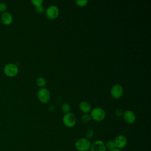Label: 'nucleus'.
Segmentation results:
<instances>
[{"label":"nucleus","mask_w":151,"mask_h":151,"mask_svg":"<svg viewBox=\"0 0 151 151\" xmlns=\"http://www.w3.org/2000/svg\"><path fill=\"white\" fill-rule=\"evenodd\" d=\"M90 115L91 118H92L95 121L100 122L105 118L106 112L103 108L96 107L91 110Z\"/></svg>","instance_id":"f257e3e1"},{"label":"nucleus","mask_w":151,"mask_h":151,"mask_svg":"<svg viewBox=\"0 0 151 151\" xmlns=\"http://www.w3.org/2000/svg\"><path fill=\"white\" fill-rule=\"evenodd\" d=\"M75 146L78 151H88L90 149L91 142L85 137L80 138L76 141Z\"/></svg>","instance_id":"f03ea898"},{"label":"nucleus","mask_w":151,"mask_h":151,"mask_svg":"<svg viewBox=\"0 0 151 151\" xmlns=\"http://www.w3.org/2000/svg\"><path fill=\"white\" fill-rule=\"evenodd\" d=\"M37 97L42 103H47L49 101L51 97L50 92L47 88L42 87L37 92Z\"/></svg>","instance_id":"7ed1b4c3"},{"label":"nucleus","mask_w":151,"mask_h":151,"mask_svg":"<svg viewBox=\"0 0 151 151\" xmlns=\"http://www.w3.org/2000/svg\"><path fill=\"white\" fill-rule=\"evenodd\" d=\"M63 122L65 126L68 127H71L76 124L77 122V119L73 113L70 112L64 114L63 117Z\"/></svg>","instance_id":"20e7f679"},{"label":"nucleus","mask_w":151,"mask_h":151,"mask_svg":"<svg viewBox=\"0 0 151 151\" xmlns=\"http://www.w3.org/2000/svg\"><path fill=\"white\" fill-rule=\"evenodd\" d=\"M45 14L48 19H54L59 15V9L57 6L51 5L47 8Z\"/></svg>","instance_id":"39448f33"},{"label":"nucleus","mask_w":151,"mask_h":151,"mask_svg":"<svg viewBox=\"0 0 151 151\" xmlns=\"http://www.w3.org/2000/svg\"><path fill=\"white\" fill-rule=\"evenodd\" d=\"M4 71L7 76L14 77L18 73V68L15 64H8L5 66Z\"/></svg>","instance_id":"423d86ee"},{"label":"nucleus","mask_w":151,"mask_h":151,"mask_svg":"<svg viewBox=\"0 0 151 151\" xmlns=\"http://www.w3.org/2000/svg\"><path fill=\"white\" fill-rule=\"evenodd\" d=\"M123 93V88L122 86L119 84L113 85L110 89V94L114 99H119Z\"/></svg>","instance_id":"0eeeda50"},{"label":"nucleus","mask_w":151,"mask_h":151,"mask_svg":"<svg viewBox=\"0 0 151 151\" xmlns=\"http://www.w3.org/2000/svg\"><path fill=\"white\" fill-rule=\"evenodd\" d=\"M123 118L125 122L128 124H132L136 121V115L134 113L130 110H126L123 113Z\"/></svg>","instance_id":"6e6552de"},{"label":"nucleus","mask_w":151,"mask_h":151,"mask_svg":"<svg viewBox=\"0 0 151 151\" xmlns=\"http://www.w3.org/2000/svg\"><path fill=\"white\" fill-rule=\"evenodd\" d=\"M90 151H106L105 143L100 140L94 141L91 144Z\"/></svg>","instance_id":"1a4fd4ad"},{"label":"nucleus","mask_w":151,"mask_h":151,"mask_svg":"<svg viewBox=\"0 0 151 151\" xmlns=\"http://www.w3.org/2000/svg\"><path fill=\"white\" fill-rule=\"evenodd\" d=\"M116 148L120 149L124 147L127 144V139L126 137L122 134L118 135L116 137L114 140Z\"/></svg>","instance_id":"9d476101"},{"label":"nucleus","mask_w":151,"mask_h":151,"mask_svg":"<svg viewBox=\"0 0 151 151\" xmlns=\"http://www.w3.org/2000/svg\"><path fill=\"white\" fill-rule=\"evenodd\" d=\"M1 19L2 22L4 24L6 25H10L12 23V20H13L11 14L8 12H4L2 14L1 17Z\"/></svg>","instance_id":"9b49d317"},{"label":"nucleus","mask_w":151,"mask_h":151,"mask_svg":"<svg viewBox=\"0 0 151 151\" xmlns=\"http://www.w3.org/2000/svg\"><path fill=\"white\" fill-rule=\"evenodd\" d=\"M79 109L82 112L84 113H88L91 110L90 103L86 101H83L80 103Z\"/></svg>","instance_id":"f8f14e48"},{"label":"nucleus","mask_w":151,"mask_h":151,"mask_svg":"<svg viewBox=\"0 0 151 151\" xmlns=\"http://www.w3.org/2000/svg\"><path fill=\"white\" fill-rule=\"evenodd\" d=\"M105 146H106V149H107L108 150H109V151L116 148L115 143L113 140H110L107 141L106 143H105Z\"/></svg>","instance_id":"ddd939ff"},{"label":"nucleus","mask_w":151,"mask_h":151,"mask_svg":"<svg viewBox=\"0 0 151 151\" xmlns=\"http://www.w3.org/2000/svg\"><path fill=\"white\" fill-rule=\"evenodd\" d=\"M46 83H47V81H46L45 78H44V77H42L38 78L36 80V83H37V86L39 87H43L44 86H45L46 84Z\"/></svg>","instance_id":"4468645a"},{"label":"nucleus","mask_w":151,"mask_h":151,"mask_svg":"<svg viewBox=\"0 0 151 151\" xmlns=\"http://www.w3.org/2000/svg\"><path fill=\"white\" fill-rule=\"evenodd\" d=\"M61 109L65 114L68 113H70V111L71 110V106L68 103H65L63 104V105L61 106Z\"/></svg>","instance_id":"2eb2a0df"},{"label":"nucleus","mask_w":151,"mask_h":151,"mask_svg":"<svg viewBox=\"0 0 151 151\" xmlns=\"http://www.w3.org/2000/svg\"><path fill=\"white\" fill-rule=\"evenodd\" d=\"M75 2L78 6L84 7L87 4L88 1L87 0H78V1H76Z\"/></svg>","instance_id":"dca6fc26"},{"label":"nucleus","mask_w":151,"mask_h":151,"mask_svg":"<svg viewBox=\"0 0 151 151\" xmlns=\"http://www.w3.org/2000/svg\"><path fill=\"white\" fill-rule=\"evenodd\" d=\"M91 119V118L90 115L89 114H88V113H84V114L82 116V117H81V120H82V122H84V123H87V122H88Z\"/></svg>","instance_id":"f3484780"},{"label":"nucleus","mask_w":151,"mask_h":151,"mask_svg":"<svg viewBox=\"0 0 151 151\" xmlns=\"http://www.w3.org/2000/svg\"><path fill=\"white\" fill-rule=\"evenodd\" d=\"M31 3L36 8L38 6H42L43 4V1L42 0H32Z\"/></svg>","instance_id":"a211bd4d"},{"label":"nucleus","mask_w":151,"mask_h":151,"mask_svg":"<svg viewBox=\"0 0 151 151\" xmlns=\"http://www.w3.org/2000/svg\"><path fill=\"white\" fill-rule=\"evenodd\" d=\"M93 135H94V131L91 129H89V130H87L86 132V137L85 138L89 140L90 139L93 137Z\"/></svg>","instance_id":"6ab92c4d"},{"label":"nucleus","mask_w":151,"mask_h":151,"mask_svg":"<svg viewBox=\"0 0 151 151\" xmlns=\"http://www.w3.org/2000/svg\"><path fill=\"white\" fill-rule=\"evenodd\" d=\"M7 6L4 2H1L0 3V11L2 12H5V11L6 10Z\"/></svg>","instance_id":"aec40b11"},{"label":"nucleus","mask_w":151,"mask_h":151,"mask_svg":"<svg viewBox=\"0 0 151 151\" xmlns=\"http://www.w3.org/2000/svg\"><path fill=\"white\" fill-rule=\"evenodd\" d=\"M123 111L122 110V109H117L115 111V114L117 116H121L123 115Z\"/></svg>","instance_id":"412c9836"},{"label":"nucleus","mask_w":151,"mask_h":151,"mask_svg":"<svg viewBox=\"0 0 151 151\" xmlns=\"http://www.w3.org/2000/svg\"><path fill=\"white\" fill-rule=\"evenodd\" d=\"M35 11L38 14H41L44 12V7L42 6H38L35 8Z\"/></svg>","instance_id":"4be33fe9"},{"label":"nucleus","mask_w":151,"mask_h":151,"mask_svg":"<svg viewBox=\"0 0 151 151\" xmlns=\"http://www.w3.org/2000/svg\"><path fill=\"white\" fill-rule=\"evenodd\" d=\"M54 110V106H51L49 107V110Z\"/></svg>","instance_id":"5701e85b"},{"label":"nucleus","mask_w":151,"mask_h":151,"mask_svg":"<svg viewBox=\"0 0 151 151\" xmlns=\"http://www.w3.org/2000/svg\"><path fill=\"white\" fill-rule=\"evenodd\" d=\"M110 151H121V150L120 149H117V148H116V149H114L113 150H110Z\"/></svg>","instance_id":"b1692460"}]
</instances>
